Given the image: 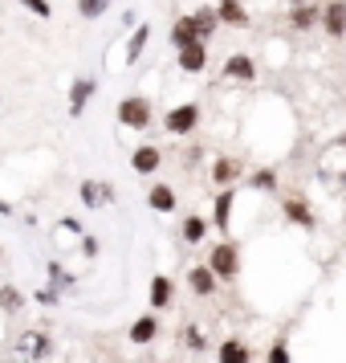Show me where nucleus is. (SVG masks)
Here are the masks:
<instances>
[{
  "label": "nucleus",
  "instance_id": "393cba45",
  "mask_svg": "<svg viewBox=\"0 0 346 363\" xmlns=\"http://www.w3.org/2000/svg\"><path fill=\"white\" fill-rule=\"evenodd\" d=\"M102 196H110V188H106V184H102V188H98L94 180L82 184V200H86V208H98V200H102Z\"/></svg>",
  "mask_w": 346,
  "mask_h": 363
},
{
  "label": "nucleus",
  "instance_id": "39448f33",
  "mask_svg": "<svg viewBox=\"0 0 346 363\" xmlns=\"http://www.w3.org/2000/svg\"><path fill=\"white\" fill-rule=\"evenodd\" d=\"M147 306H151V315H163V311H172L175 306V282L167 277V273H155V277H151Z\"/></svg>",
  "mask_w": 346,
  "mask_h": 363
},
{
  "label": "nucleus",
  "instance_id": "aec40b11",
  "mask_svg": "<svg viewBox=\"0 0 346 363\" xmlns=\"http://www.w3.org/2000/svg\"><path fill=\"white\" fill-rule=\"evenodd\" d=\"M289 25L302 33V29H314V25H322V8L318 4H302V8H294L289 12Z\"/></svg>",
  "mask_w": 346,
  "mask_h": 363
},
{
  "label": "nucleus",
  "instance_id": "1a4fd4ad",
  "mask_svg": "<svg viewBox=\"0 0 346 363\" xmlns=\"http://www.w3.org/2000/svg\"><path fill=\"white\" fill-rule=\"evenodd\" d=\"M322 29L326 37H346V0H330L322 8Z\"/></svg>",
  "mask_w": 346,
  "mask_h": 363
},
{
  "label": "nucleus",
  "instance_id": "f257e3e1",
  "mask_svg": "<svg viewBox=\"0 0 346 363\" xmlns=\"http://www.w3.org/2000/svg\"><path fill=\"white\" fill-rule=\"evenodd\" d=\"M208 270L216 282H236V273H241V249H236V241H216L212 245V253H208Z\"/></svg>",
  "mask_w": 346,
  "mask_h": 363
},
{
  "label": "nucleus",
  "instance_id": "ddd939ff",
  "mask_svg": "<svg viewBox=\"0 0 346 363\" xmlns=\"http://www.w3.org/2000/svg\"><path fill=\"white\" fill-rule=\"evenodd\" d=\"M216 21L220 25H232V29H245L249 25V12L241 0H216Z\"/></svg>",
  "mask_w": 346,
  "mask_h": 363
},
{
  "label": "nucleus",
  "instance_id": "cd10ccee",
  "mask_svg": "<svg viewBox=\"0 0 346 363\" xmlns=\"http://www.w3.org/2000/svg\"><path fill=\"white\" fill-rule=\"evenodd\" d=\"M183 347H187V351H204V347H208L204 331H200V326H183Z\"/></svg>",
  "mask_w": 346,
  "mask_h": 363
},
{
  "label": "nucleus",
  "instance_id": "a211bd4d",
  "mask_svg": "<svg viewBox=\"0 0 346 363\" xmlns=\"http://www.w3.org/2000/svg\"><path fill=\"white\" fill-rule=\"evenodd\" d=\"M212 180L220 188H232V184L241 180V159H228V155H220L216 164H212Z\"/></svg>",
  "mask_w": 346,
  "mask_h": 363
},
{
  "label": "nucleus",
  "instance_id": "412c9836",
  "mask_svg": "<svg viewBox=\"0 0 346 363\" xmlns=\"http://www.w3.org/2000/svg\"><path fill=\"white\" fill-rule=\"evenodd\" d=\"M196 41H200V37H196V25H192V17L183 12V17L172 25V46L183 49V46H196Z\"/></svg>",
  "mask_w": 346,
  "mask_h": 363
},
{
  "label": "nucleus",
  "instance_id": "dca6fc26",
  "mask_svg": "<svg viewBox=\"0 0 346 363\" xmlns=\"http://www.w3.org/2000/svg\"><path fill=\"white\" fill-rule=\"evenodd\" d=\"M147 204L155 208V213H175V188L172 184H151V192H147Z\"/></svg>",
  "mask_w": 346,
  "mask_h": 363
},
{
  "label": "nucleus",
  "instance_id": "2f4dec72",
  "mask_svg": "<svg viewBox=\"0 0 346 363\" xmlns=\"http://www.w3.org/2000/svg\"><path fill=\"white\" fill-rule=\"evenodd\" d=\"M289 4H294V8H302V4H305V0H289Z\"/></svg>",
  "mask_w": 346,
  "mask_h": 363
},
{
  "label": "nucleus",
  "instance_id": "9b49d317",
  "mask_svg": "<svg viewBox=\"0 0 346 363\" xmlns=\"http://www.w3.org/2000/svg\"><path fill=\"white\" fill-rule=\"evenodd\" d=\"M216 360L220 363H253V347H249L245 339L232 335V339H224V343L216 347Z\"/></svg>",
  "mask_w": 346,
  "mask_h": 363
},
{
  "label": "nucleus",
  "instance_id": "c756f323",
  "mask_svg": "<svg viewBox=\"0 0 346 363\" xmlns=\"http://www.w3.org/2000/svg\"><path fill=\"white\" fill-rule=\"evenodd\" d=\"M21 4H25V8H29L33 17H41V21H49V17H53V8H49V0H21Z\"/></svg>",
  "mask_w": 346,
  "mask_h": 363
},
{
  "label": "nucleus",
  "instance_id": "f8f14e48",
  "mask_svg": "<svg viewBox=\"0 0 346 363\" xmlns=\"http://www.w3.org/2000/svg\"><path fill=\"white\" fill-rule=\"evenodd\" d=\"M204 66H208V46H204V41L179 49V70H183V74H204Z\"/></svg>",
  "mask_w": 346,
  "mask_h": 363
},
{
  "label": "nucleus",
  "instance_id": "4be33fe9",
  "mask_svg": "<svg viewBox=\"0 0 346 363\" xmlns=\"http://www.w3.org/2000/svg\"><path fill=\"white\" fill-rule=\"evenodd\" d=\"M179 237H183L187 245H200V241L208 237V221H204V217H196V213H192V217H183V225H179Z\"/></svg>",
  "mask_w": 346,
  "mask_h": 363
},
{
  "label": "nucleus",
  "instance_id": "6ab92c4d",
  "mask_svg": "<svg viewBox=\"0 0 346 363\" xmlns=\"http://www.w3.org/2000/svg\"><path fill=\"white\" fill-rule=\"evenodd\" d=\"M187 17H192V25H196V37L208 46V37L216 33V25H220V21H216V8H196V12H187Z\"/></svg>",
  "mask_w": 346,
  "mask_h": 363
},
{
  "label": "nucleus",
  "instance_id": "2eb2a0df",
  "mask_svg": "<svg viewBox=\"0 0 346 363\" xmlns=\"http://www.w3.org/2000/svg\"><path fill=\"white\" fill-rule=\"evenodd\" d=\"M281 213H285V221H294V225H302V228H314V225H318V217L309 213V204H305L302 196H289V200L281 204Z\"/></svg>",
  "mask_w": 346,
  "mask_h": 363
},
{
  "label": "nucleus",
  "instance_id": "4468645a",
  "mask_svg": "<svg viewBox=\"0 0 346 363\" xmlns=\"http://www.w3.org/2000/svg\"><path fill=\"white\" fill-rule=\"evenodd\" d=\"M232 204H236V192H232V188H220V192H216V204H212V225H216L220 233H228Z\"/></svg>",
  "mask_w": 346,
  "mask_h": 363
},
{
  "label": "nucleus",
  "instance_id": "9d476101",
  "mask_svg": "<svg viewBox=\"0 0 346 363\" xmlns=\"http://www.w3.org/2000/svg\"><path fill=\"white\" fill-rule=\"evenodd\" d=\"M216 277H212V270H208V266H192V270H187V290H192V294H196V298H212V294H216Z\"/></svg>",
  "mask_w": 346,
  "mask_h": 363
},
{
  "label": "nucleus",
  "instance_id": "6e6552de",
  "mask_svg": "<svg viewBox=\"0 0 346 363\" xmlns=\"http://www.w3.org/2000/svg\"><path fill=\"white\" fill-rule=\"evenodd\" d=\"M94 94H98V78H78V82L70 86V115H74V119L86 115V102Z\"/></svg>",
  "mask_w": 346,
  "mask_h": 363
},
{
  "label": "nucleus",
  "instance_id": "20e7f679",
  "mask_svg": "<svg viewBox=\"0 0 346 363\" xmlns=\"http://www.w3.org/2000/svg\"><path fill=\"white\" fill-rule=\"evenodd\" d=\"M130 168H134V176H155L163 168V147L159 143H139L130 151Z\"/></svg>",
  "mask_w": 346,
  "mask_h": 363
},
{
  "label": "nucleus",
  "instance_id": "c85d7f7f",
  "mask_svg": "<svg viewBox=\"0 0 346 363\" xmlns=\"http://www.w3.org/2000/svg\"><path fill=\"white\" fill-rule=\"evenodd\" d=\"M265 363H294V355H289V343H285V339H273V347H269Z\"/></svg>",
  "mask_w": 346,
  "mask_h": 363
},
{
  "label": "nucleus",
  "instance_id": "f03ea898",
  "mask_svg": "<svg viewBox=\"0 0 346 363\" xmlns=\"http://www.w3.org/2000/svg\"><path fill=\"white\" fill-rule=\"evenodd\" d=\"M151 102L143 98V94H127L123 102H119V123L123 127H130V131H147L151 127Z\"/></svg>",
  "mask_w": 346,
  "mask_h": 363
},
{
  "label": "nucleus",
  "instance_id": "7c9ffc66",
  "mask_svg": "<svg viewBox=\"0 0 346 363\" xmlns=\"http://www.w3.org/2000/svg\"><path fill=\"white\" fill-rule=\"evenodd\" d=\"M0 217H12V204H8V200H0Z\"/></svg>",
  "mask_w": 346,
  "mask_h": 363
},
{
  "label": "nucleus",
  "instance_id": "f3484780",
  "mask_svg": "<svg viewBox=\"0 0 346 363\" xmlns=\"http://www.w3.org/2000/svg\"><path fill=\"white\" fill-rule=\"evenodd\" d=\"M49 351H53V343H49L45 331H29L25 343H21V355H25V360H45Z\"/></svg>",
  "mask_w": 346,
  "mask_h": 363
},
{
  "label": "nucleus",
  "instance_id": "473e14b6",
  "mask_svg": "<svg viewBox=\"0 0 346 363\" xmlns=\"http://www.w3.org/2000/svg\"><path fill=\"white\" fill-rule=\"evenodd\" d=\"M0 266H4V249H0Z\"/></svg>",
  "mask_w": 346,
  "mask_h": 363
},
{
  "label": "nucleus",
  "instance_id": "0eeeda50",
  "mask_svg": "<svg viewBox=\"0 0 346 363\" xmlns=\"http://www.w3.org/2000/svg\"><path fill=\"white\" fill-rule=\"evenodd\" d=\"M159 339V315H139L134 322H130V343L134 347H147V343H155Z\"/></svg>",
  "mask_w": 346,
  "mask_h": 363
},
{
  "label": "nucleus",
  "instance_id": "423d86ee",
  "mask_svg": "<svg viewBox=\"0 0 346 363\" xmlns=\"http://www.w3.org/2000/svg\"><path fill=\"white\" fill-rule=\"evenodd\" d=\"M220 74H224V78H232V82H253V78H257V61H253L249 53H228Z\"/></svg>",
  "mask_w": 346,
  "mask_h": 363
},
{
  "label": "nucleus",
  "instance_id": "5701e85b",
  "mask_svg": "<svg viewBox=\"0 0 346 363\" xmlns=\"http://www.w3.org/2000/svg\"><path fill=\"white\" fill-rule=\"evenodd\" d=\"M0 311L4 315H21L25 311V294L17 286H0Z\"/></svg>",
  "mask_w": 346,
  "mask_h": 363
},
{
  "label": "nucleus",
  "instance_id": "bb28decb",
  "mask_svg": "<svg viewBox=\"0 0 346 363\" xmlns=\"http://www.w3.org/2000/svg\"><path fill=\"white\" fill-rule=\"evenodd\" d=\"M106 8H110V0H78V12H82L86 21H98Z\"/></svg>",
  "mask_w": 346,
  "mask_h": 363
},
{
  "label": "nucleus",
  "instance_id": "7ed1b4c3",
  "mask_svg": "<svg viewBox=\"0 0 346 363\" xmlns=\"http://www.w3.org/2000/svg\"><path fill=\"white\" fill-rule=\"evenodd\" d=\"M163 127H167L172 135H192V131L200 127V106H196V102H179V106H172V110L163 115Z\"/></svg>",
  "mask_w": 346,
  "mask_h": 363
},
{
  "label": "nucleus",
  "instance_id": "b1692460",
  "mask_svg": "<svg viewBox=\"0 0 346 363\" xmlns=\"http://www.w3.org/2000/svg\"><path fill=\"white\" fill-rule=\"evenodd\" d=\"M147 41H151V25H134V37H130V46H127V61H130V66L143 57Z\"/></svg>",
  "mask_w": 346,
  "mask_h": 363
},
{
  "label": "nucleus",
  "instance_id": "a878e982",
  "mask_svg": "<svg viewBox=\"0 0 346 363\" xmlns=\"http://www.w3.org/2000/svg\"><path fill=\"white\" fill-rule=\"evenodd\" d=\"M249 184H253V188H261V192H273V188H277V172H273V168H261V172H253V176H249Z\"/></svg>",
  "mask_w": 346,
  "mask_h": 363
}]
</instances>
